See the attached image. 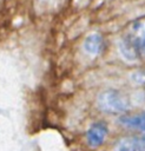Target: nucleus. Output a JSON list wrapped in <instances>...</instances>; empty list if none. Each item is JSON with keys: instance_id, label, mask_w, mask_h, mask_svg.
<instances>
[{"instance_id": "f257e3e1", "label": "nucleus", "mask_w": 145, "mask_h": 151, "mask_svg": "<svg viewBox=\"0 0 145 151\" xmlns=\"http://www.w3.org/2000/svg\"><path fill=\"white\" fill-rule=\"evenodd\" d=\"M120 51L130 60L145 58V17L133 20L120 39Z\"/></svg>"}, {"instance_id": "7ed1b4c3", "label": "nucleus", "mask_w": 145, "mask_h": 151, "mask_svg": "<svg viewBox=\"0 0 145 151\" xmlns=\"http://www.w3.org/2000/svg\"><path fill=\"white\" fill-rule=\"evenodd\" d=\"M107 136V126L104 123H94L90 126L86 133L87 143L92 147H97L101 145Z\"/></svg>"}, {"instance_id": "20e7f679", "label": "nucleus", "mask_w": 145, "mask_h": 151, "mask_svg": "<svg viewBox=\"0 0 145 151\" xmlns=\"http://www.w3.org/2000/svg\"><path fill=\"white\" fill-rule=\"evenodd\" d=\"M114 151H145V136L123 138L116 145Z\"/></svg>"}, {"instance_id": "423d86ee", "label": "nucleus", "mask_w": 145, "mask_h": 151, "mask_svg": "<svg viewBox=\"0 0 145 151\" xmlns=\"http://www.w3.org/2000/svg\"><path fill=\"white\" fill-rule=\"evenodd\" d=\"M119 120L124 126L145 132V111L140 113H136V114L123 116Z\"/></svg>"}, {"instance_id": "39448f33", "label": "nucleus", "mask_w": 145, "mask_h": 151, "mask_svg": "<svg viewBox=\"0 0 145 151\" xmlns=\"http://www.w3.org/2000/svg\"><path fill=\"white\" fill-rule=\"evenodd\" d=\"M83 47L86 53L91 55H98L104 50V39L99 33H91L85 38Z\"/></svg>"}, {"instance_id": "f03ea898", "label": "nucleus", "mask_w": 145, "mask_h": 151, "mask_svg": "<svg viewBox=\"0 0 145 151\" xmlns=\"http://www.w3.org/2000/svg\"><path fill=\"white\" fill-rule=\"evenodd\" d=\"M97 101L100 110L107 113H123L130 107L127 98L117 90H106L101 92Z\"/></svg>"}]
</instances>
